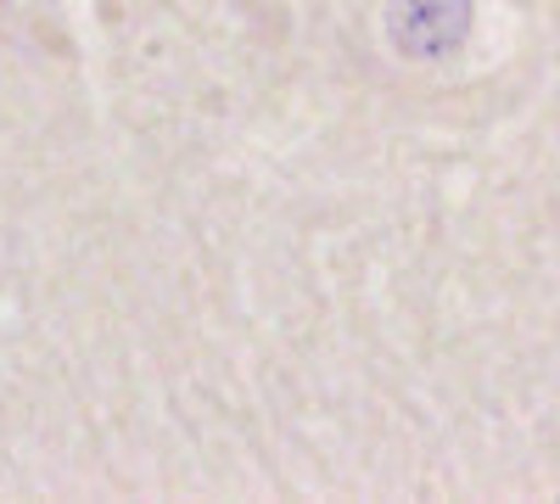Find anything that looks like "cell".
Here are the masks:
<instances>
[{
	"instance_id": "obj_1",
	"label": "cell",
	"mask_w": 560,
	"mask_h": 504,
	"mask_svg": "<svg viewBox=\"0 0 560 504\" xmlns=\"http://www.w3.org/2000/svg\"><path fill=\"white\" fill-rule=\"evenodd\" d=\"M465 28H471V0H393V12H387L393 45L420 62L454 51Z\"/></svg>"
}]
</instances>
